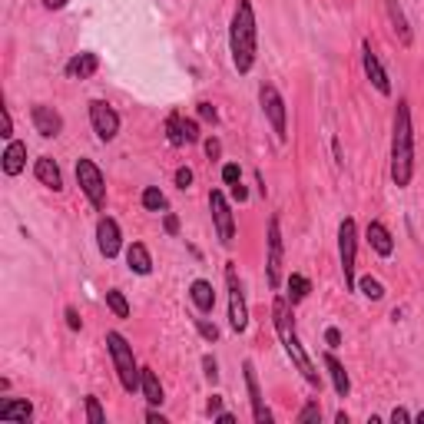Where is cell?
Masks as SVG:
<instances>
[{
  "label": "cell",
  "instance_id": "1",
  "mask_svg": "<svg viewBox=\"0 0 424 424\" xmlns=\"http://www.w3.org/2000/svg\"><path fill=\"white\" fill-rule=\"evenodd\" d=\"M272 322H275V332H279V341H282L285 355L292 358V365L302 371V378L312 384V388H322V375L318 368L312 365V358L305 355L302 341H298V332H295V322H292V302L282 298V295H275L272 302Z\"/></svg>",
  "mask_w": 424,
  "mask_h": 424
},
{
  "label": "cell",
  "instance_id": "2",
  "mask_svg": "<svg viewBox=\"0 0 424 424\" xmlns=\"http://www.w3.org/2000/svg\"><path fill=\"white\" fill-rule=\"evenodd\" d=\"M414 176V130L408 99H398L394 107V133H392V183L398 189L411 186Z\"/></svg>",
  "mask_w": 424,
  "mask_h": 424
},
{
  "label": "cell",
  "instance_id": "3",
  "mask_svg": "<svg viewBox=\"0 0 424 424\" xmlns=\"http://www.w3.org/2000/svg\"><path fill=\"white\" fill-rule=\"evenodd\" d=\"M229 50H232V63L239 73H249L255 66V11H252V0L236 4L232 27H229Z\"/></svg>",
  "mask_w": 424,
  "mask_h": 424
},
{
  "label": "cell",
  "instance_id": "4",
  "mask_svg": "<svg viewBox=\"0 0 424 424\" xmlns=\"http://www.w3.org/2000/svg\"><path fill=\"white\" fill-rule=\"evenodd\" d=\"M107 349H109V358H113V368L120 375V384L126 392H140V378H143V368H136V358H133V345L120 332H107Z\"/></svg>",
  "mask_w": 424,
  "mask_h": 424
},
{
  "label": "cell",
  "instance_id": "5",
  "mask_svg": "<svg viewBox=\"0 0 424 424\" xmlns=\"http://www.w3.org/2000/svg\"><path fill=\"white\" fill-rule=\"evenodd\" d=\"M355 255H358V229H355V219H345V222L338 226V259H341V275H345V289H349V292L358 289Z\"/></svg>",
  "mask_w": 424,
  "mask_h": 424
},
{
  "label": "cell",
  "instance_id": "6",
  "mask_svg": "<svg viewBox=\"0 0 424 424\" xmlns=\"http://www.w3.org/2000/svg\"><path fill=\"white\" fill-rule=\"evenodd\" d=\"M76 183L83 189V196L90 199L93 209L107 206V179L99 173V166L93 159H76Z\"/></svg>",
  "mask_w": 424,
  "mask_h": 424
},
{
  "label": "cell",
  "instance_id": "7",
  "mask_svg": "<svg viewBox=\"0 0 424 424\" xmlns=\"http://www.w3.org/2000/svg\"><path fill=\"white\" fill-rule=\"evenodd\" d=\"M226 285H229V325H232V332H246L249 328V308H246V292H242L236 262L226 265Z\"/></svg>",
  "mask_w": 424,
  "mask_h": 424
},
{
  "label": "cell",
  "instance_id": "8",
  "mask_svg": "<svg viewBox=\"0 0 424 424\" xmlns=\"http://www.w3.org/2000/svg\"><path fill=\"white\" fill-rule=\"evenodd\" d=\"M265 279H269V289L279 292L282 285V226L279 219H269V259H265Z\"/></svg>",
  "mask_w": 424,
  "mask_h": 424
},
{
  "label": "cell",
  "instance_id": "9",
  "mask_svg": "<svg viewBox=\"0 0 424 424\" xmlns=\"http://www.w3.org/2000/svg\"><path fill=\"white\" fill-rule=\"evenodd\" d=\"M259 103H262V109H265L269 123H272V133L285 143L289 140V133H285V99H282V93H279L272 83H262L259 87Z\"/></svg>",
  "mask_w": 424,
  "mask_h": 424
},
{
  "label": "cell",
  "instance_id": "10",
  "mask_svg": "<svg viewBox=\"0 0 424 424\" xmlns=\"http://www.w3.org/2000/svg\"><path fill=\"white\" fill-rule=\"evenodd\" d=\"M209 209H212V222H216V236L222 246H232V236H236V222H232V209H229V199L212 189L209 193Z\"/></svg>",
  "mask_w": 424,
  "mask_h": 424
},
{
  "label": "cell",
  "instance_id": "11",
  "mask_svg": "<svg viewBox=\"0 0 424 424\" xmlns=\"http://www.w3.org/2000/svg\"><path fill=\"white\" fill-rule=\"evenodd\" d=\"M90 123H93V130L103 143L116 140V133H120V116H116V109L103 103V99H93L90 103Z\"/></svg>",
  "mask_w": 424,
  "mask_h": 424
},
{
  "label": "cell",
  "instance_id": "12",
  "mask_svg": "<svg viewBox=\"0 0 424 424\" xmlns=\"http://www.w3.org/2000/svg\"><path fill=\"white\" fill-rule=\"evenodd\" d=\"M361 63H365V76L371 80V87L378 90L381 97H392V80H388V73H384V66H381L378 54L371 50L368 40L361 44Z\"/></svg>",
  "mask_w": 424,
  "mask_h": 424
},
{
  "label": "cell",
  "instance_id": "13",
  "mask_svg": "<svg viewBox=\"0 0 424 424\" xmlns=\"http://www.w3.org/2000/svg\"><path fill=\"white\" fill-rule=\"evenodd\" d=\"M30 120H33V130L40 133L44 140H54V136H60V133H63V116H60L54 107L37 103V107L30 109Z\"/></svg>",
  "mask_w": 424,
  "mask_h": 424
},
{
  "label": "cell",
  "instance_id": "14",
  "mask_svg": "<svg viewBox=\"0 0 424 424\" xmlns=\"http://www.w3.org/2000/svg\"><path fill=\"white\" fill-rule=\"evenodd\" d=\"M242 375H246V388H249V401H252V418L259 424H269L272 421V411L265 408L262 401V392H259V375H255V365L252 361H242Z\"/></svg>",
  "mask_w": 424,
  "mask_h": 424
},
{
  "label": "cell",
  "instance_id": "15",
  "mask_svg": "<svg viewBox=\"0 0 424 424\" xmlns=\"http://www.w3.org/2000/svg\"><path fill=\"white\" fill-rule=\"evenodd\" d=\"M97 246H99V252H103L107 259L120 255L123 239H120V226H116V219L103 216V219L97 222Z\"/></svg>",
  "mask_w": 424,
  "mask_h": 424
},
{
  "label": "cell",
  "instance_id": "16",
  "mask_svg": "<svg viewBox=\"0 0 424 424\" xmlns=\"http://www.w3.org/2000/svg\"><path fill=\"white\" fill-rule=\"evenodd\" d=\"M384 13H388V20H392V30H394V37H398V44L411 47L414 33H411V27H408V17H404L401 4H398V0H384Z\"/></svg>",
  "mask_w": 424,
  "mask_h": 424
},
{
  "label": "cell",
  "instance_id": "17",
  "mask_svg": "<svg viewBox=\"0 0 424 424\" xmlns=\"http://www.w3.org/2000/svg\"><path fill=\"white\" fill-rule=\"evenodd\" d=\"M365 239H368V246L378 252V255H392V252H394L392 232H388V226H384V222H378V219H375V222H368V229H365Z\"/></svg>",
  "mask_w": 424,
  "mask_h": 424
},
{
  "label": "cell",
  "instance_id": "18",
  "mask_svg": "<svg viewBox=\"0 0 424 424\" xmlns=\"http://www.w3.org/2000/svg\"><path fill=\"white\" fill-rule=\"evenodd\" d=\"M322 365L328 368V378H332V384H335V392H338V398H345V394L351 392V378H349V371H345V365L332 355V351H325L322 355Z\"/></svg>",
  "mask_w": 424,
  "mask_h": 424
},
{
  "label": "cell",
  "instance_id": "19",
  "mask_svg": "<svg viewBox=\"0 0 424 424\" xmlns=\"http://www.w3.org/2000/svg\"><path fill=\"white\" fill-rule=\"evenodd\" d=\"M189 298H193V305L206 315V312H212V305H216V289H212V282H206V279H196V282L189 285Z\"/></svg>",
  "mask_w": 424,
  "mask_h": 424
},
{
  "label": "cell",
  "instance_id": "20",
  "mask_svg": "<svg viewBox=\"0 0 424 424\" xmlns=\"http://www.w3.org/2000/svg\"><path fill=\"white\" fill-rule=\"evenodd\" d=\"M33 173H37V179H40L44 186H50L54 193H56V189H63V176H60V166H56L50 156H40V159H37V166H33Z\"/></svg>",
  "mask_w": 424,
  "mask_h": 424
},
{
  "label": "cell",
  "instance_id": "21",
  "mask_svg": "<svg viewBox=\"0 0 424 424\" xmlns=\"http://www.w3.org/2000/svg\"><path fill=\"white\" fill-rule=\"evenodd\" d=\"M23 166H27V146L17 140L7 143V150H4V173L7 176H17L23 173Z\"/></svg>",
  "mask_w": 424,
  "mask_h": 424
},
{
  "label": "cell",
  "instance_id": "22",
  "mask_svg": "<svg viewBox=\"0 0 424 424\" xmlns=\"http://www.w3.org/2000/svg\"><path fill=\"white\" fill-rule=\"evenodd\" d=\"M126 265H130L136 275H150V272H152V255H150V249H146L143 242H133L130 249H126Z\"/></svg>",
  "mask_w": 424,
  "mask_h": 424
},
{
  "label": "cell",
  "instance_id": "23",
  "mask_svg": "<svg viewBox=\"0 0 424 424\" xmlns=\"http://www.w3.org/2000/svg\"><path fill=\"white\" fill-rule=\"evenodd\" d=\"M99 70V56L97 54H76L70 63H66V76H80V80H87Z\"/></svg>",
  "mask_w": 424,
  "mask_h": 424
},
{
  "label": "cell",
  "instance_id": "24",
  "mask_svg": "<svg viewBox=\"0 0 424 424\" xmlns=\"http://www.w3.org/2000/svg\"><path fill=\"white\" fill-rule=\"evenodd\" d=\"M33 404L23 398H11V401L0 404V421H30Z\"/></svg>",
  "mask_w": 424,
  "mask_h": 424
},
{
  "label": "cell",
  "instance_id": "25",
  "mask_svg": "<svg viewBox=\"0 0 424 424\" xmlns=\"http://www.w3.org/2000/svg\"><path fill=\"white\" fill-rule=\"evenodd\" d=\"M140 392L143 398L156 408V404H163V384H159V378H156V371L143 368V378H140Z\"/></svg>",
  "mask_w": 424,
  "mask_h": 424
},
{
  "label": "cell",
  "instance_id": "26",
  "mask_svg": "<svg viewBox=\"0 0 424 424\" xmlns=\"http://www.w3.org/2000/svg\"><path fill=\"white\" fill-rule=\"evenodd\" d=\"M308 292H312V282H308L305 275H289V302H292V305L305 302Z\"/></svg>",
  "mask_w": 424,
  "mask_h": 424
},
{
  "label": "cell",
  "instance_id": "27",
  "mask_svg": "<svg viewBox=\"0 0 424 424\" xmlns=\"http://www.w3.org/2000/svg\"><path fill=\"white\" fill-rule=\"evenodd\" d=\"M107 305H109V312L116 318H130V302H126V295L116 292V289H109L107 292Z\"/></svg>",
  "mask_w": 424,
  "mask_h": 424
},
{
  "label": "cell",
  "instance_id": "28",
  "mask_svg": "<svg viewBox=\"0 0 424 424\" xmlns=\"http://www.w3.org/2000/svg\"><path fill=\"white\" fill-rule=\"evenodd\" d=\"M143 206L150 209V212H163V209H166V196L156 189V186H146V189H143Z\"/></svg>",
  "mask_w": 424,
  "mask_h": 424
},
{
  "label": "cell",
  "instance_id": "29",
  "mask_svg": "<svg viewBox=\"0 0 424 424\" xmlns=\"http://www.w3.org/2000/svg\"><path fill=\"white\" fill-rule=\"evenodd\" d=\"M358 292L365 295V298H371V302H381V298H384V289H381V282H378V279H371V275L358 279Z\"/></svg>",
  "mask_w": 424,
  "mask_h": 424
},
{
  "label": "cell",
  "instance_id": "30",
  "mask_svg": "<svg viewBox=\"0 0 424 424\" xmlns=\"http://www.w3.org/2000/svg\"><path fill=\"white\" fill-rule=\"evenodd\" d=\"M166 140L173 143V146H183V116L179 113H169V120H166Z\"/></svg>",
  "mask_w": 424,
  "mask_h": 424
},
{
  "label": "cell",
  "instance_id": "31",
  "mask_svg": "<svg viewBox=\"0 0 424 424\" xmlns=\"http://www.w3.org/2000/svg\"><path fill=\"white\" fill-rule=\"evenodd\" d=\"M87 421L90 424H107V411L99 408L97 394H87Z\"/></svg>",
  "mask_w": 424,
  "mask_h": 424
},
{
  "label": "cell",
  "instance_id": "32",
  "mask_svg": "<svg viewBox=\"0 0 424 424\" xmlns=\"http://www.w3.org/2000/svg\"><path fill=\"white\" fill-rule=\"evenodd\" d=\"M295 421L298 424H312V421H322V408H318V401H308L302 408V411H298V418H295Z\"/></svg>",
  "mask_w": 424,
  "mask_h": 424
},
{
  "label": "cell",
  "instance_id": "33",
  "mask_svg": "<svg viewBox=\"0 0 424 424\" xmlns=\"http://www.w3.org/2000/svg\"><path fill=\"white\" fill-rule=\"evenodd\" d=\"M202 368H206V381H209V384H216V381H219V365H216L212 355H202Z\"/></svg>",
  "mask_w": 424,
  "mask_h": 424
},
{
  "label": "cell",
  "instance_id": "34",
  "mask_svg": "<svg viewBox=\"0 0 424 424\" xmlns=\"http://www.w3.org/2000/svg\"><path fill=\"white\" fill-rule=\"evenodd\" d=\"M222 179H226L229 186H236V183H242V169L236 163H226L222 166Z\"/></svg>",
  "mask_w": 424,
  "mask_h": 424
},
{
  "label": "cell",
  "instance_id": "35",
  "mask_svg": "<svg viewBox=\"0 0 424 424\" xmlns=\"http://www.w3.org/2000/svg\"><path fill=\"white\" fill-rule=\"evenodd\" d=\"M196 328H199V335L206 338V341H216V338H219V328L209 325L206 318H196Z\"/></svg>",
  "mask_w": 424,
  "mask_h": 424
},
{
  "label": "cell",
  "instance_id": "36",
  "mask_svg": "<svg viewBox=\"0 0 424 424\" xmlns=\"http://www.w3.org/2000/svg\"><path fill=\"white\" fill-rule=\"evenodd\" d=\"M183 140L186 143H199V123L196 120H183Z\"/></svg>",
  "mask_w": 424,
  "mask_h": 424
},
{
  "label": "cell",
  "instance_id": "37",
  "mask_svg": "<svg viewBox=\"0 0 424 424\" xmlns=\"http://www.w3.org/2000/svg\"><path fill=\"white\" fill-rule=\"evenodd\" d=\"M176 186H179V189H189V186H193V169H189V166H179V169H176Z\"/></svg>",
  "mask_w": 424,
  "mask_h": 424
},
{
  "label": "cell",
  "instance_id": "38",
  "mask_svg": "<svg viewBox=\"0 0 424 424\" xmlns=\"http://www.w3.org/2000/svg\"><path fill=\"white\" fill-rule=\"evenodd\" d=\"M199 116H202L206 123H216L219 120V113H216V107H212V103H199Z\"/></svg>",
  "mask_w": 424,
  "mask_h": 424
},
{
  "label": "cell",
  "instance_id": "39",
  "mask_svg": "<svg viewBox=\"0 0 424 424\" xmlns=\"http://www.w3.org/2000/svg\"><path fill=\"white\" fill-rule=\"evenodd\" d=\"M0 136H4V140H11L13 136V120H11V109L4 107V126H0Z\"/></svg>",
  "mask_w": 424,
  "mask_h": 424
},
{
  "label": "cell",
  "instance_id": "40",
  "mask_svg": "<svg viewBox=\"0 0 424 424\" xmlns=\"http://www.w3.org/2000/svg\"><path fill=\"white\" fill-rule=\"evenodd\" d=\"M206 156H209V159H219V156H222V143H219L216 136L206 140Z\"/></svg>",
  "mask_w": 424,
  "mask_h": 424
},
{
  "label": "cell",
  "instance_id": "41",
  "mask_svg": "<svg viewBox=\"0 0 424 424\" xmlns=\"http://www.w3.org/2000/svg\"><path fill=\"white\" fill-rule=\"evenodd\" d=\"M63 315H66V325L73 328V332H80V328H83V318L76 315V308H66Z\"/></svg>",
  "mask_w": 424,
  "mask_h": 424
},
{
  "label": "cell",
  "instance_id": "42",
  "mask_svg": "<svg viewBox=\"0 0 424 424\" xmlns=\"http://www.w3.org/2000/svg\"><path fill=\"white\" fill-rule=\"evenodd\" d=\"M325 345L328 349H338V345H341V332H338V328H328L325 332Z\"/></svg>",
  "mask_w": 424,
  "mask_h": 424
},
{
  "label": "cell",
  "instance_id": "43",
  "mask_svg": "<svg viewBox=\"0 0 424 424\" xmlns=\"http://www.w3.org/2000/svg\"><path fill=\"white\" fill-rule=\"evenodd\" d=\"M163 229H166V232H169V236H176V232H179V219H176L173 212H166V219H163Z\"/></svg>",
  "mask_w": 424,
  "mask_h": 424
},
{
  "label": "cell",
  "instance_id": "44",
  "mask_svg": "<svg viewBox=\"0 0 424 424\" xmlns=\"http://www.w3.org/2000/svg\"><path fill=\"white\" fill-rule=\"evenodd\" d=\"M232 199H236V202H246V199H249V189H246L242 183H236L232 186Z\"/></svg>",
  "mask_w": 424,
  "mask_h": 424
},
{
  "label": "cell",
  "instance_id": "45",
  "mask_svg": "<svg viewBox=\"0 0 424 424\" xmlns=\"http://www.w3.org/2000/svg\"><path fill=\"white\" fill-rule=\"evenodd\" d=\"M206 411L212 414V418H216V414L222 411V398H219V394H212V398H209V404H206Z\"/></svg>",
  "mask_w": 424,
  "mask_h": 424
},
{
  "label": "cell",
  "instance_id": "46",
  "mask_svg": "<svg viewBox=\"0 0 424 424\" xmlns=\"http://www.w3.org/2000/svg\"><path fill=\"white\" fill-rule=\"evenodd\" d=\"M392 421H394V424H404V421H411V414L404 411V408H394V411H392Z\"/></svg>",
  "mask_w": 424,
  "mask_h": 424
},
{
  "label": "cell",
  "instance_id": "47",
  "mask_svg": "<svg viewBox=\"0 0 424 424\" xmlns=\"http://www.w3.org/2000/svg\"><path fill=\"white\" fill-rule=\"evenodd\" d=\"M44 7H47V11H63L66 0H44Z\"/></svg>",
  "mask_w": 424,
  "mask_h": 424
},
{
  "label": "cell",
  "instance_id": "48",
  "mask_svg": "<svg viewBox=\"0 0 424 424\" xmlns=\"http://www.w3.org/2000/svg\"><path fill=\"white\" fill-rule=\"evenodd\" d=\"M332 150H335V163H338V166H345V156H341V143L332 140Z\"/></svg>",
  "mask_w": 424,
  "mask_h": 424
},
{
  "label": "cell",
  "instance_id": "49",
  "mask_svg": "<svg viewBox=\"0 0 424 424\" xmlns=\"http://www.w3.org/2000/svg\"><path fill=\"white\" fill-rule=\"evenodd\" d=\"M146 421H150V424H166V418L159 411H146Z\"/></svg>",
  "mask_w": 424,
  "mask_h": 424
},
{
  "label": "cell",
  "instance_id": "50",
  "mask_svg": "<svg viewBox=\"0 0 424 424\" xmlns=\"http://www.w3.org/2000/svg\"><path fill=\"white\" fill-rule=\"evenodd\" d=\"M216 421H219V424H232V421H236V418H232V414H229V411H219V414H216Z\"/></svg>",
  "mask_w": 424,
  "mask_h": 424
}]
</instances>
